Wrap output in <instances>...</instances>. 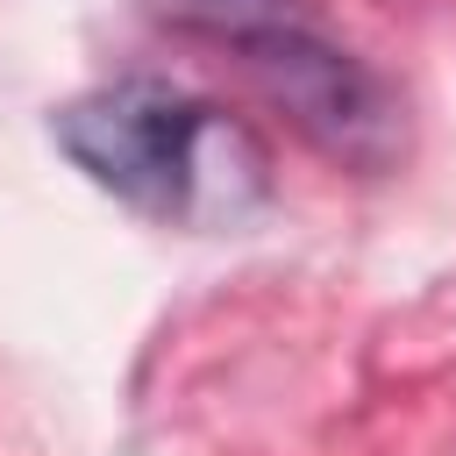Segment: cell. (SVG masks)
Segmentation results:
<instances>
[{"mask_svg":"<svg viewBox=\"0 0 456 456\" xmlns=\"http://www.w3.org/2000/svg\"><path fill=\"white\" fill-rule=\"evenodd\" d=\"M142 14L171 21V28H192V36H214L228 50L256 43V36H278V28H314L321 7L314 0H135Z\"/></svg>","mask_w":456,"mask_h":456,"instance_id":"3957f363","label":"cell"},{"mask_svg":"<svg viewBox=\"0 0 456 456\" xmlns=\"http://www.w3.org/2000/svg\"><path fill=\"white\" fill-rule=\"evenodd\" d=\"M249 64V78L264 86V100L328 157L356 164V171H385L399 157V100L392 86L356 57L342 50L321 21L314 28H278V36H256L235 50Z\"/></svg>","mask_w":456,"mask_h":456,"instance_id":"7a4b0ae2","label":"cell"},{"mask_svg":"<svg viewBox=\"0 0 456 456\" xmlns=\"http://www.w3.org/2000/svg\"><path fill=\"white\" fill-rule=\"evenodd\" d=\"M50 135L107 200L164 228H228L271 200L256 128L171 78L93 86L50 114Z\"/></svg>","mask_w":456,"mask_h":456,"instance_id":"6da1fadb","label":"cell"}]
</instances>
